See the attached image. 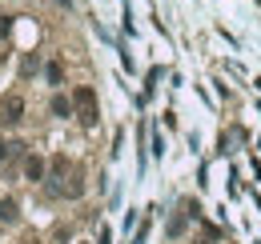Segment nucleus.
<instances>
[{
	"label": "nucleus",
	"mask_w": 261,
	"mask_h": 244,
	"mask_svg": "<svg viewBox=\"0 0 261 244\" xmlns=\"http://www.w3.org/2000/svg\"><path fill=\"white\" fill-rule=\"evenodd\" d=\"M44 80H48L53 88L65 80V68H61V60H48V64H44Z\"/></svg>",
	"instance_id": "nucleus-6"
},
{
	"label": "nucleus",
	"mask_w": 261,
	"mask_h": 244,
	"mask_svg": "<svg viewBox=\"0 0 261 244\" xmlns=\"http://www.w3.org/2000/svg\"><path fill=\"white\" fill-rule=\"evenodd\" d=\"M8 156H12V140H4V136H0V164H4Z\"/></svg>",
	"instance_id": "nucleus-9"
},
{
	"label": "nucleus",
	"mask_w": 261,
	"mask_h": 244,
	"mask_svg": "<svg viewBox=\"0 0 261 244\" xmlns=\"http://www.w3.org/2000/svg\"><path fill=\"white\" fill-rule=\"evenodd\" d=\"M185 224H189V212H181V208H177V216H173V220H169V236H173V240H177V236H181V232H185Z\"/></svg>",
	"instance_id": "nucleus-7"
},
{
	"label": "nucleus",
	"mask_w": 261,
	"mask_h": 244,
	"mask_svg": "<svg viewBox=\"0 0 261 244\" xmlns=\"http://www.w3.org/2000/svg\"><path fill=\"white\" fill-rule=\"evenodd\" d=\"M72 112H76V120L85 124V128H93L100 120V108H97V92L89 88V84H76L72 88Z\"/></svg>",
	"instance_id": "nucleus-1"
},
{
	"label": "nucleus",
	"mask_w": 261,
	"mask_h": 244,
	"mask_svg": "<svg viewBox=\"0 0 261 244\" xmlns=\"http://www.w3.org/2000/svg\"><path fill=\"white\" fill-rule=\"evenodd\" d=\"M44 176H48V160L44 156H24V180L40 184Z\"/></svg>",
	"instance_id": "nucleus-3"
},
{
	"label": "nucleus",
	"mask_w": 261,
	"mask_h": 244,
	"mask_svg": "<svg viewBox=\"0 0 261 244\" xmlns=\"http://www.w3.org/2000/svg\"><path fill=\"white\" fill-rule=\"evenodd\" d=\"M36 68H40V56H36V52H24V56H20V72H24V76H33Z\"/></svg>",
	"instance_id": "nucleus-8"
},
{
	"label": "nucleus",
	"mask_w": 261,
	"mask_h": 244,
	"mask_svg": "<svg viewBox=\"0 0 261 244\" xmlns=\"http://www.w3.org/2000/svg\"><path fill=\"white\" fill-rule=\"evenodd\" d=\"M20 220V204L12 196H0V224H16Z\"/></svg>",
	"instance_id": "nucleus-4"
},
{
	"label": "nucleus",
	"mask_w": 261,
	"mask_h": 244,
	"mask_svg": "<svg viewBox=\"0 0 261 244\" xmlns=\"http://www.w3.org/2000/svg\"><path fill=\"white\" fill-rule=\"evenodd\" d=\"M0 64H4V52H0Z\"/></svg>",
	"instance_id": "nucleus-11"
},
{
	"label": "nucleus",
	"mask_w": 261,
	"mask_h": 244,
	"mask_svg": "<svg viewBox=\"0 0 261 244\" xmlns=\"http://www.w3.org/2000/svg\"><path fill=\"white\" fill-rule=\"evenodd\" d=\"M12 32V16H0V36H8Z\"/></svg>",
	"instance_id": "nucleus-10"
},
{
	"label": "nucleus",
	"mask_w": 261,
	"mask_h": 244,
	"mask_svg": "<svg viewBox=\"0 0 261 244\" xmlns=\"http://www.w3.org/2000/svg\"><path fill=\"white\" fill-rule=\"evenodd\" d=\"M48 112H53L57 120H68V116H72V100H68V96H53V100H48Z\"/></svg>",
	"instance_id": "nucleus-5"
},
{
	"label": "nucleus",
	"mask_w": 261,
	"mask_h": 244,
	"mask_svg": "<svg viewBox=\"0 0 261 244\" xmlns=\"http://www.w3.org/2000/svg\"><path fill=\"white\" fill-rule=\"evenodd\" d=\"M20 120H24V96H20V92H8V96L0 100V124L12 128V124H20Z\"/></svg>",
	"instance_id": "nucleus-2"
}]
</instances>
